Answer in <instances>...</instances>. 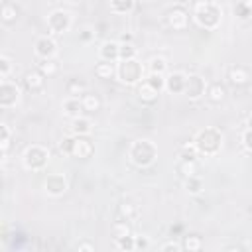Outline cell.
I'll return each mask as SVG.
<instances>
[{
	"label": "cell",
	"instance_id": "obj_7",
	"mask_svg": "<svg viewBox=\"0 0 252 252\" xmlns=\"http://www.w3.org/2000/svg\"><path fill=\"white\" fill-rule=\"evenodd\" d=\"M45 24H47V30L51 35H63L73 28V16H71V12L57 8L47 14Z\"/></svg>",
	"mask_w": 252,
	"mask_h": 252
},
{
	"label": "cell",
	"instance_id": "obj_18",
	"mask_svg": "<svg viewBox=\"0 0 252 252\" xmlns=\"http://www.w3.org/2000/svg\"><path fill=\"white\" fill-rule=\"evenodd\" d=\"M61 110H63V114L67 116V118H79V116H83L87 110H85V106H83V100L81 98H77V96H67L65 100H63V104H61Z\"/></svg>",
	"mask_w": 252,
	"mask_h": 252
},
{
	"label": "cell",
	"instance_id": "obj_10",
	"mask_svg": "<svg viewBox=\"0 0 252 252\" xmlns=\"http://www.w3.org/2000/svg\"><path fill=\"white\" fill-rule=\"evenodd\" d=\"M67 189H69V181L63 173H49L43 179V191L53 199L63 197L67 193Z\"/></svg>",
	"mask_w": 252,
	"mask_h": 252
},
{
	"label": "cell",
	"instance_id": "obj_33",
	"mask_svg": "<svg viewBox=\"0 0 252 252\" xmlns=\"http://www.w3.org/2000/svg\"><path fill=\"white\" fill-rule=\"evenodd\" d=\"M197 158H199V152H197V148H195L193 142L183 144V146L177 150V159H197Z\"/></svg>",
	"mask_w": 252,
	"mask_h": 252
},
{
	"label": "cell",
	"instance_id": "obj_35",
	"mask_svg": "<svg viewBox=\"0 0 252 252\" xmlns=\"http://www.w3.org/2000/svg\"><path fill=\"white\" fill-rule=\"evenodd\" d=\"M134 57H138L136 45L132 41H120V59H134Z\"/></svg>",
	"mask_w": 252,
	"mask_h": 252
},
{
	"label": "cell",
	"instance_id": "obj_36",
	"mask_svg": "<svg viewBox=\"0 0 252 252\" xmlns=\"http://www.w3.org/2000/svg\"><path fill=\"white\" fill-rule=\"evenodd\" d=\"M14 69V61L8 55H0V81H6Z\"/></svg>",
	"mask_w": 252,
	"mask_h": 252
},
{
	"label": "cell",
	"instance_id": "obj_8",
	"mask_svg": "<svg viewBox=\"0 0 252 252\" xmlns=\"http://www.w3.org/2000/svg\"><path fill=\"white\" fill-rule=\"evenodd\" d=\"M22 100V89L18 83L6 79V81H0V108L2 110H10V108H16Z\"/></svg>",
	"mask_w": 252,
	"mask_h": 252
},
{
	"label": "cell",
	"instance_id": "obj_44",
	"mask_svg": "<svg viewBox=\"0 0 252 252\" xmlns=\"http://www.w3.org/2000/svg\"><path fill=\"white\" fill-rule=\"evenodd\" d=\"M91 37H93V32H91V30H85V33L81 35V39H85V41H87V39H91Z\"/></svg>",
	"mask_w": 252,
	"mask_h": 252
},
{
	"label": "cell",
	"instance_id": "obj_14",
	"mask_svg": "<svg viewBox=\"0 0 252 252\" xmlns=\"http://www.w3.org/2000/svg\"><path fill=\"white\" fill-rule=\"evenodd\" d=\"M45 79H47V77H45L39 69H32V71H28V73L24 75V87H26V91L32 93V94L41 93V91L45 89Z\"/></svg>",
	"mask_w": 252,
	"mask_h": 252
},
{
	"label": "cell",
	"instance_id": "obj_20",
	"mask_svg": "<svg viewBox=\"0 0 252 252\" xmlns=\"http://www.w3.org/2000/svg\"><path fill=\"white\" fill-rule=\"evenodd\" d=\"M91 132H93V120L87 118L85 114L71 120V134H75V136H91Z\"/></svg>",
	"mask_w": 252,
	"mask_h": 252
},
{
	"label": "cell",
	"instance_id": "obj_4",
	"mask_svg": "<svg viewBox=\"0 0 252 252\" xmlns=\"http://www.w3.org/2000/svg\"><path fill=\"white\" fill-rule=\"evenodd\" d=\"M59 152L67 158H75V159H89L94 156V142L89 136H67L63 138V142L59 144Z\"/></svg>",
	"mask_w": 252,
	"mask_h": 252
},
{
	"label": "cell",
	"instance_id": "obj_40",
	"mask_svg": "<svg viewBox=\"0 0 252 252\" xmlns=\"http://www.w3.org/2000/svg\"><path fill=\"white\" fill-rule=\"evenodd\" d=\"M134 240H136V250H148L152 246L150 236L146 234H134Z\"/></svg>",
	"mask_w": 252,
	"mask_h": 252
},
{
	"label": "cell",
	"instance_id": "obj_22",
	"mask_svg": "<svg viewBox=\"0 0 252 252\" xmlns=\"http://www.w3.org/2000/svg\"><path fill=\"white\" fill-rule=\"evenodd\" d=\"M65 91H67V96H77V98H81L85 93H89V87H87V83H85L83 79L73 77V79H69V81L65 83Z\"/></svg>",
	"mask_w": 252,
	"mask_h": 252
},
{
	"label": "cell",
	"instance_id": "obj_45",
	"mask_svg": "<svg viewBox=\"0 0 252 252\" xmlns=\"http://www.w3.org/2000/svg\"><path fill=\"white\" fill-rule=\"evenodd\" d=\"M224 250H242V246L240 244H228V246H224Z\"/></svg>",
	"mask_w": 252,
	"mask_h": 252
},
{
	"label": "cell",
	"instance_id": "obj_3",
	"mask_svg": "<svg viewBox=\"0 0 252 252\" xmlns=\"http://www.w3.org/2000/svg\"><path fill=\"white\" fill-rule=\"evenodd\" d=\"M128 159L140 169L152 167L158 161V146L148 138H138L128 148Z\"/></svg>",
	"mask_w": 252,
	"mask_h": 252
},
{
	"label": "cell",
	"instance_id": "obj_48",
	"mask_svg": "<svg viewBox=\"0 0 252 252\" xmlns=\"http://www.w3.org/2000/svg\"><path fill=\"white\" fill-rule=\"evenodd\" d=\"M234 2H242V0H234Z\"/></svg>",
	"mask_w": 252,
	"mask_h": 252
},
{
	"label": "cell",
	"instance_id": "obj_25",
	"mask_svg": "<svg viewBox=\"0 0 252 252\" xmlns=\"http://www.w3.org/2000/svg\"><path fill=\"white\" fill-rule=\"evenodd\" d=\"M118 217L122 220H128V222L134 220V219H138V205L132 203V201H122L118 205Z\"/></svg>",
	"mask_w": 252,
	"mask_h": 252
},
{
	"label": "cell",
	"instance_id": "obj_12",
	"mask_svg": "<svg viewBox=\"0 0 252 252\" xmlns=\"http://www.w3.org/2000/svg\"><path fill=\"white\" fill-rule=\"evenodd\" d=\"M57 51V41L51 35H39L33 41V55L37 59H55Z\"/></svg>",
	"mask_w": 252,
	"mask_h": 252
},
{
	"label": "cell",
	"instance_id": "obj_11",
	"mask_svg": "<svg viewBox=\"0 0 252 252\" xmlns=\"http://www.w3.org/2000/svg\"><path fill=\"white\" fill-rule=\"evenodd\" d=\"M207 93V81L205 77H201L199 73H189L187 75V81H185V96L189 100H199L203 98Z\"/></svg>",
	"mask_w": 252,
	"mask_h": 252
},
{
	"label": "cell",
	"instance_id": "obj_28",
	"mask_svg": "<svg viewBox=\"0 0 252 252\" xmlns=\"http://www.w3.org/2000/svg\"><path fill=\"white\" fill-rule=\"evenodd\" d=\"M203 187H205V183H203V179H201L199 175H191V177H185L183 189H185L189 195H199V193H203Z\"/></svg>",
	"mask_w": 252,
	"mask_h": 252
},
{
	"label": "cell",
	"instance_id": "obj_42",
	"mask_svg": "<svg viewBox=\"0 0 252 252\" xmlns=\"http://www.w3.org/2000/svg\"><path fill=\"white\" fill-rule=\"evenodd\" d=\"M159 250H161V252H167V250H173V252H179V250H183V246H181L179 242H175V240H167V242H163V244H159Z\"/></svg>",
	"mask_w": 252,
	"mask_h": 252
},
{
	"label": "cell",
	"instance_id": "obj_27",
	"mask_svg": "<svg viewBox=\"0 0 252 252\" xmlns=\"http://www.w3.org/2000/svg\"><path fill=\"white\" fill-rule=\"evenodd\" d=\"M177 171H179L183 177L197 175V173H199L197 159H177Z\"/></svg>",
	"mask_w": 252,
	"mask_h": 252
},
{
	"label": "cell",
	"instance_id": "obj_5",
	"mask_svg": "<svg viewBox=\"0 0 252 252\" xmlns=\"http://www.w3.org/2000/svg\"><path fill=\"white\" fill-rule=\"evenodd\" d=\"M146 65L138 57L116 61V79L126 87H136L138 83H142L146 79Z\"/></svg>",
	"mask_w": 252,
	"mask_h": 252
},
{
	"label": "cell",
	"instance_id": "obj_39",
	"mask_svg": "<svg viewBox=\"0 0 252 252\" xmlns=\"http://www.w3.org/2000/svg\"><path fill=\"white\" fill-rule=\"evenodd\" d=\"M234 16L238 20H248L252 16V6H248L246 2H234Z\"/></svg>",
	"mask_w": 252,
	"mask_h": 252
},
{
	"label": "cell",
	"instance_id": "obj_26",
	"mask_svg": "<svg viewBox=\"0 0 252 252\" xmlns=\"http://www.w3.org/2000/svg\"><path fill=\"white\" fill-rule=\"evenodd\" d=\"M12 146V130L6 122L0 124V152H2V158L8 156V150Z\"/></svg>",
	"mask_w": 252,
	"mask_h": 252
},
{
	"label": "cell",
	"instance_id": "obj_41",
	"mask_svg": "<svg viewBox=\"0 0 252 252\" xmlns=\"http://www.w3.org/2000/svg\"><path fill=\"white\" fill-rule=\"evenodd\" d=\"M240 142H242V148H244L246 152H250V154H252V128H246V130L242 132Z\"/></svg>",
	"mask_w": 252,
	"mask_h": 252
},
{
	"label": "cell",
	"instance_id": "obj_19",
	"mask_svg": "<svg viewBox=\"0 0 252 252\" xmlns=\"http://www.w3.org/2000/svg\"><path fill=\"white\" fill-rule=\"evenodd\" d=\"M205 98L209 102H213V104H220L226 98V87L222 83H211V85H207Z\"/></svg>",
	"mask_w": 252,
	"mask_h": 252
},
{
	"label": "cell",
	"instance_id": "obj_9",
	"mask_svg": "<svg viewBox=\"0 0 252 252\" xmlns=\"http://www.w3.org/2000/svg\"><path fill=\"white\" fill-rule=\"evenodd\" d=\"M189 20H191V16H189L187 8L181 4H173L165 10V24H167V28H171L175 32H183L189 26Z\"/></svg>",
	"mask_w": 252,
	"mask_h": 252
},
{
	"label": "cell",
	"instance_id": "obj_2",
	"mask_svg": "<svg viewBox=\"0 0 252 252\" xmlns=\"http://www.w3.org/2000/svg\"><path fill=\"white\" fill-rule=\"evenodd\" d=\"M193 144L199 152V156L205 158H213L222 150L224 144V136L217 126H205L203 130H199L193 138Z\"/></svg>",
	"mask_w": 252,
	"mask_h": 252
},
{
	"label": "cell",
	"instance_id": "obj_6",
	"mask_svg": "<svg viewBox=\"0 0 252 252\" xmlns=\"http://www.w3.org/2000/svg\"><path fill=\"white\" fill-rule=\"evenodd\" d=\"M49 159H51V152H49V148H45L41 144H32L22 154V165H24V169L33 171V173L35 171H43L49 165Z\"/></svg>",
	"mask_w": 252,
	"mask_h": 252
},
{
	"label": "cell",
	"instance_id": "obj_31",
	"mask_svg": "<svg viewBox=\"0 0 252 252\" xmlns=\"http://www.w3.org/2000/svg\"><path fill=\"white\" fill-rule=\"evenodd\" d=\"M37 69L49 79V77H55V75L59 73V63H57L55 59H39Z\"/></svg>",
	"mask_w": 252,
	"mask_h": 252
},
{
	"label": "cell",
	"instance_id": "obj_32",
	"mask_svg": "<svg viewBox=\"0 0 252 252\" xmlns=\"http://www.w3.org/2000/svg\"><path fill=\"white\" fill-rule=\"evenodd\" d=\"M181 246H183V250H187V252H199V250L203 248V240H201L199 234H187V236H183Z\"/></svg>",
	"mask_w": 252,
	"mask_h": 252
},
{
	"label": "cell",
	"instance_id": "obj_13",
	"mask_svg": "<svg viewBox=\"0 0 252 252\" xmlns=\"http://www.w3.org/2000/svg\"><path fill=\"white\" fill-rule=\"evenodd\" d=\"M185 81H187V73H183V71L165 73V93L183 94L185 93Z\"/></svg>",
	"mask_w": 252,
	"mask_h": 252
},
{
	"label": "cell",
	"instance_id": "obj_29",
	"mask_svg": "<svg viewBox=\"0 0 252 252\" xmlns=\"http://www.w3.org/2000/svg\"><path fill=\"white\" fill-rule=\"evenodd\" d=\"M81 100H83V106H85L87 112H96V110H100V106H102L100 96L94 94V93H85V94L81 96Z\"/></svg>",
	"mask_w": 252,
	"mask_h": 252
},
{
	"label": "cell",
	"instance_id": "obj_1",
	"mask_svg": "<svg viewBox=\"0 0 252 252\" xmlns=\"http://www.w3.org/2000/svg\"><path fill=\"white\" fill-rule=\"evenodd\" d=\"M193 22L205 30V32H215L220 22H222V8L213 0V2H207V0H197L195 6H193V14H191Z\"/></svg>",
	"mask_w": 252,
	"mask_h": 252
},
{
	"label": "cell",
	"instance_id": "obj_30",
	"mask_svg": "<svg viewBox=\"0 0 252 252\" xmlns=\"http://www.w3.org/2000/svg\"><path fill=\"white\" fill-rule=\"evenodd\" d=\"M136 6V0H110L112 14H130Z\"/></svg>",
	"mask_w": 252,
	"mask_h": 252
},
{
	"label": "cell",
	"instance_id": "obj_38",
	"mask_svg": "<svg viewBox=\"0 0 252 252\" xmlns=\"http://www.w3.org/2000/svg\"><path fill=\"white\" fill-rule=\"evenodd\" d=\"M126 234H132L128 220H122V219L116 220V222L112 224V238H120V236H126Z\"/></svg>",
	"mask_w": 252,
	"mask_h": 252
},
{
	"label": "cell",
	"instance_id": "obj_23",
	"mask_svg": "<svg viewBox=\"0 0 252 252\" xmlns=\"http://www.w3.org/2000/svg\"><path fill=\"white\" fill-rule=\"evenodd\" d=\"M94 75H96L98 79H104V81H108V79L116 77V63L98 59V63L94 65Z\"/></svg>",
	"mask_w": 252,
	"mask_h": 252
},
{
	"label": "cell",
	"instance_id": "obj_47",
	"mask_svg": "<svg viewBox=\"0 0 252 252\" xmlns=\"http://www.w3.org/2000/svg\"><path fill=\"white\" fill-rule=\"evenodd\" d=\"M242 2H246L248 6H252V0H242Z\"/></svg>",
	"mask_w": 252,
	"mask_h": 252
},
{
	"label": "cell",
	"instance_id": "obj_49",
	"mask_svg": "<svg viewBox=\"0 0 252 252\" xmlns=\"http://www.w3.org/2000/svg\"><path fill=\"white\" fill-rule=\"evenodd\" d=\"M207 2H213V0H207Z\"/></svg>",
	"mask_w": 252,
	"mask_h": 252
},
{
	"label": "cell",
	"instance_id": "obj_17",
	"mask_svg": "<svg viewBox=\"0 0 252 252\" xmlns=\"http://www.w3.org/2000/svg\"><path fill=\"white\" fill-rule=\"evenodd\" d=\"M226 79L232 87H244V85L250 83V71L242 65H232L226 73Z\"/></svg>",
	"mask_w": 252,
	"mask_h": 252
},
{
	"label": "cell",
	"instance_id": "obj_50",
	"mask_svg": "<svg viewBox=\"0 0 252 252\" xmlns=\"http://www.w3.org/2000/svg\"><path fill=\"white\" fill-rule=\"evenodd\" d=\"M250 215H252V213H250Z\"/></svg>",
	"mask_w": 252,
	"mask_h": 252
},
{
	"label": "cell",
	"instance_id": "obj_21",
	"mask_svg": "<svg viewBox=\"0 0 252 252\" xmlns=\"http://www.w3.org/2000/svg\"><path fill=\"white\" fill-rule=\"evenodd\" d=\"M0 18H2V24H6V26L16 24L20 20V6L12 4V2H4L0 8Z\"/></svg>",
	"mask_w": 252,
	"mask_h": 252
},
{
	"label": "cell",
	"instance_id": "obj_15",
	"mask_svg": "<svg viewBox=\"0 0 252 252\" xmlns=\"http://www.w3.org/2000/svg\"><path fill=\"white\" fill-rule=\"evenodd\" d=\"M98 59L116 63V61L120 59V41L104 39V41L98 45Z\"/></svg>",
	"mask_w": 252,
	"mask_h": 252
},
{
	"label": "cell",
	"instance_id": "obj_46",
	"mask_svg": "<svg viewBox=\"0 0 252 252\" xmlns=\"http://www.w3.org/2000/svg\"><path fill=\"white\" fill-rule=\"evenodd\" d=\"M246 126H248V128H252V114L248 116V120H246Z\"/></svg>",
	"mask_w": 252,
	"mask_h": 252
},
{
	"label": "cell",
	"instance_id": "obj_34",
	"mask_svg": "<svg viewBox=\"0 0 252 252\" xmlns=\"http://www.w3.org/2000/svg\"><path fill=\"white\" fill-rule=\"evenodd\" d=\"M114 244H116V248H118V250H124V252H132V250H136L134 234H126V236L114 238Z\"/></svg>",
	"mask_w": 252,
	"mask_h": 252
},
{
	"label": "cell",
	"instance_id": "obj_24",
	"mask_svg": "<svg viewBox=\"0 0 252 252\" xmlns=\"http://www.w3.org/2000/svg\"><path fill=\"white\" fill-rule=\"evenodd\" d=\"M146 69H148V73H161V75H165L167 73V59L163 55H152L148 59V63H146Z\"/></svg>",
	"mask_w": 252,
	"mask_h": 252
},
{
	"label": "cell",
	"instance_id": "obj_37",
	"mask_svg": "<svg viewBox=\"0 0 252 252\" xmlns=\"http://www.w3.org/2000/svg\"><path fill=\"white\" fill-rule=\"evenodd\" d=\"M146 81H148L154 89H158L159 93L165 91V75H161V73H148V75H146Z\"/></svg>",
	"mask_w": 252,
	"mask_h": 252
},
{
	"label": "cell",
	"instance_id": "obj_16",
	"mask_svg": "<svg viewBox=\"0 0 252 252\" xmlns=\"http://www.w3.org/2000/svg\"><path fill=\"white\" fill-rule=\"evenodd\" d=\"M159 94H161V93H159L158 89H154L146 79L136 85V96H138V100L144 102V104H154V102L159 98Z\"/></svg>",
	"mask_w": 252,
	"mask_h": 252
},
{
	"label": "cell",
	"instance_id": "obj_43",
	"mask_svg": "<svg viewBox=\"0 0 252 252\" xmlns=\"http://www.w3.org/2000/svg\"><path fill=\"white\" fill-rule=\"evenodd\" d=\"M75 248H77L79 252H93V250H94V246H93L91 242H87V240H81V242H79Z\"/></svg>",
	"mask_w": 252,
	"mask_h": 252
}]
</instances>
